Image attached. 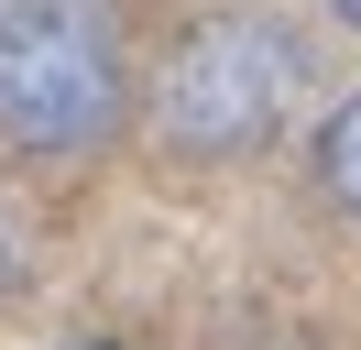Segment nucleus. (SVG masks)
<instances>
[{
    "instance_id": "1",
    "label": "nucleus",
    "mask_w": 361,
    "mask_h": 350,
    "mask_svg": "<svg viewBox=\"0 0 361 350\" xmlns=\"http://www.w3.org/2000/svg\"><path fill=\"white\" fill-rule=\"evenodd\" d=\"M121 121V33L99 0H0V143L88 153Z\"/></svg>"
},
{
    "instance_id": "2",
    "label": "nucleus",
    "mask_w": 361,
    "mask_h": 350,
    "mask_svg": "<svg viewBox=\"0 0 361 350\" xmlns=\"http://www.w3.org/2000/svg\"><path fill=\"white\" fill-rule=\"evenodd\" d=\"M295 88H307V44L274 11H219V22H197L176 44L154 109H164V143L176 153H252L295 109Z\"/></svg>"
},
{
    "instance_id": "3",
    "label": "nucleus",
    "mask_w": 361,
    "mask_h": 350,
    "mask_svg": "<svg viewBox=\"0 0 361 350\" xmlns=\"http://www.w3.org/2000/svg\"><path fill=\"white\" fill-rule=\"evenodd\" d=\"M317 175H329V197L361 219V88L329 109V131H317Z\"/></svg>"
},
{
    "instance_id": "4",
    "label": "nucleus",
    "mask_w": 361,
    "mask_h": 350,
    "mask_svg": "<svg viewBox=\"0 0 361 350\" xmlns=\"http://www.w3.org/2000/svg\"><path fill=\"white\" fill-rule=\"evenodd\" d=\"M23 284V230H11V208H0V296Z\"/></svg>"
},
{
    "instance_id": "5",
    "label": "nucleus",
    "mask_w": 361,
    "mask_h": 350,
    "mask_svg": "<svg viewBox=\"0 0 361 350\" xmlns=\"http://www.w3.org/2000/svg\"><path fill=\"white\" fill-rule=\"evenodd\" d=\"M339 22H361V0H339Z\"/></svg>"
}]
</instances>
